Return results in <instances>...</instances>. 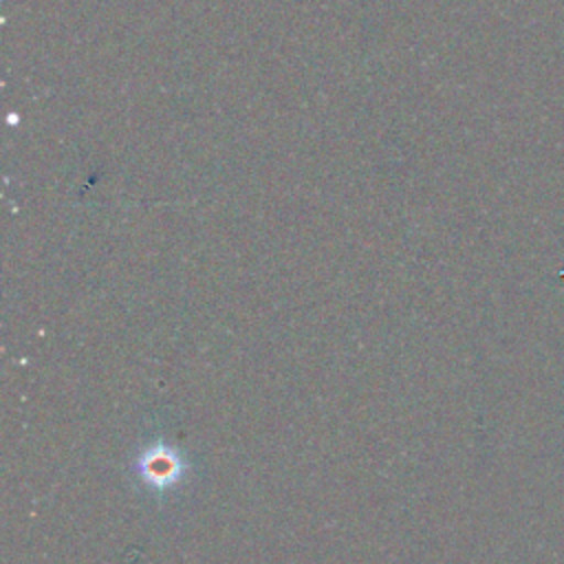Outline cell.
Wrapping results in <instances>:
<instances>
[{
    "label": "cell",
    "mask_w": 564,
    "mask_h": 564,
    "mask_svg": "<svg viewBox=\"0 0 564 564\" xmlns=\"http://www.w3.org/2000/svg\"><path fill=\"white\" fill-rule=\"evenodd\" d=\"M185 469L187 465L181 458V454L163 443H154L145 447L137 460V471L141 480L156 491H165L174 487L183 478Z\"/></svg>",
    "instance_id": "1"
}]
</instances>
